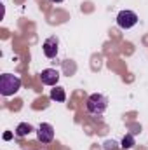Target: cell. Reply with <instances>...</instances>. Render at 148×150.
<instances>
[{
    "instance_id": "cell-3",
    "label": "cell",
    "mask_w": 148,
    "mask_h": 150,
    "mask_svg": "<svg viewBox=\"0 0 148 150\" xmlns=\"http://www.w3.org/2000/svg\"><path fill=\"white\" fill-rule=\"evenodd\" d=\"M136 23H138V16L132 11H120L117 16V25L122 30H129V28L136 26Z\"/></svg>"
},
{
    "instance_id": "cell-4",
    "label": "cell",
    "mask_w": 148,
    "mask_h": 150,
    "mask_svg": "<svg viewBox=\"0 0 148 150\" xmlns=\"http://www.w3.org/2000/svg\"><path fill=\"white\" fill-rule=\"evenodd\" d=\"M37 138H38V142H42V143H51L54 140V127L51 124H47V122H42L38 126Z\"/></svg>"
},
{
    "instance_id": "cell-10",
    "label": "cell",
    "mask_w": 148,
    "mask_h": 150,
    "mask_svg": "<svg viewBox=\"0 0 148 150\" xmlns=\"http://www.w3.org/2000/svg\"><path fill=\"white\" fill-rule=\"evenodd\" d=\"M105 149L106 150H115L117 149V143H115V142H106V143H105Z\"/></svg>"
},
{
    "instance_id": "cell-12",
    "label": "cell",
    "mask_w": 148,
    "mask_h": 150,
    "mask_svg": "<svg viewBox=\"0 0 148 150\" xmlns=\"http://www.w3.org/2000/svg\"><path fill=\"white\" fill-rule=\"evenodd\" d=\"M51 2H63V0H51Z\"/></svg>"
},
{
    "instance_id": "cell-11",
    "label": "cell",
    "mask_w": 148,
    "mask_h": 150,
    "mask_svg": "<svg viewBox=\"0 0 148 150\" xmlns=\"http://www.w3.org/2000/svg\"><path fill=\"white\" fill-rule=\"evenodd\" d=\"M11 138H12V133H5L4 134V140H11Z\"/></svg>"
},
{
    "instance_id": "cell-1",
    "label": "cell",
    "mask_w": 148,
    "mask_h": 150,
    "mask_svg": "<svg viewBox=\"0 0 148 150\" xmlns=\"http://www.w3.org/2000/svg\"><path fill=\"white\" fill-rule=\"evenodd\" d=\"M21 89V79L18 75L4 74L0 77V93L2 96H12Z\"/></svg>"
},
{
    "instance_id": "cell-9",
    "label": "cell",
    "mask_w": 148,
    "mask_h": 150,
    "mask_svg": "<svg viewBox=\"0 0 148 150\" xmlns=\"http://www.w3.org/2000/svg\"><path fill=\"white\" fill-rule=\"evenodd\" d=\"M134 147V136L132 134H125L124 138H122V149H132Z\"/></svg>"
},
{
    "instance_id": "cell-6",
    "label": "cell",
    "mask_w": 148,
    "mask_h": 150,
    "mask_svg": "<svg viewBox=\"0 0 148 150\" xmlns=\"http://www.w3.org/2000/svg\"><path fill=\"white\" fill-rule=\"evenodd\" d=\"M40 79H42V84H45V86H56L59 80V72L54 68H45V70H42Z\"/></svg>"
},
{
    "instance_id": "cell-8",
    "label": "cell",
    "mask_w": 148,
    "mask_h": 150,
    "mask_svg": "<svg viewBox=\"0 0 148 150\" xmlns=\"http://www.w3.org/2000/svg\"><path fill=\"white\" fill-rule=\"evenodd\" d=\"M51 100L54 101H65L66 100V94H65V89L63 87H56L51 91Z\"/></svg>"
},
{
    "instance_id": "cell-7",
    "label": "cell",
    "mask_w": 148,
    "mask_h": 150,
    "mask_svg": "<svg viewBox=\"0 0 148 150\" xmlns=\"http://www.w3.org/2000/svg\"><path fill=\"white\" fill-rule=\"evenodd\" d=\"M33 131V127L30 126V124H26V122H23V124H19L18 127H16V136H19V138H23V136H26V134H30Z\"/></svg>"
},
{
    "instance_id": "cell-2",
    "label": "cell",
    "mask_w": 148,
    "mask_h": 150,
    "mask_svg": "<svg viewBox=\"0 0 148 150\" xmlns=\"http://www.w3.org/2000/svg\"><path fill=\"white\" fill-rule=\"evenodd\" d=\"M85 107H87V112L91 113V115L101 117V115L105 113V110H106V107H108V100H106V96L96 93V94H91V96L87 98Z\"/></svg>"
},
{
    "instance_id": "cell-5",
    "label": "cell",
    "mask_w": 148,
    "mask_h": 150,
    "mask_svg": "<svg viewBox=\"0 0 148 150\" xmlns=\"http://www.w3.org/2000/svg\"><path fill=\"white\" fill-rule=\"evenodd\" d=\"M42 49H44V54H45L47 58H56V56H58V51H59V40H58V37L45 38Z\"/></svg>"
}]
</instances>
